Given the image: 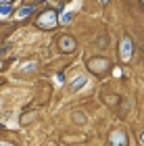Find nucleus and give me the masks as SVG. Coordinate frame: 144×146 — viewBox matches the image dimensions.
I'll return each mask as SVG.
<instances>
[{
    "mask_svg": "<svg viewBox=\"0 0 144 146\" xmlns=\"http://www.w3.org/2000/svg\"><path fill=\"white\" fill-rule=\"evenodd\" d=\"M84 86H86V77H84V75H77V77L73 79V84H71V90L77 92V90H82Z\"/></svg>",
    "mask_w": 144,
    "mask_h": 146,
    "instance_id": "6",
    "label": "nucleus"
},
{
    "mask_svg": "<svg viewBox=\"0 0 144 146\" xmlns=\"http://www.w3.org/2000/svg\"><path fill=\"white\" fill-rule=\"evenodd\" d=\"M0 146H11V144H4V142H0Z\"/></svg>",
    "mask_w": 144,
    "mask_h": 146,
    "instance_id": "11",
    "label": "nucleus"
},
{
    "mask_svg": "<svg viewBox=\"0 0 144 146\" xmlns=\"http://www.w3.org/2000/svg\"><path fill=\"white\" fill-rule=\"evenodd\" d=\"M88 67L92 69L94 73H102L104 69L109 67V61H107V58H92V61L88 63Z\"/></svg>",
    "mask_w": 144,
    "mask_h": 146,
    "instance_id": "4",
    "label": "nucleus"
},
{
    "mask_svg": "<svg viewBox=\"0 0 144 146\" xmlns=\"http://www.w3.org/2000/svg\"><path fill=\"white\" fill-rule=\"evenodd\" d=\"M140 144L144 146V134H140Z\"/></svg>",
    "mask_w": 144,
    "mask_h": 146,
    "instance_id": "10",
    "label": "nucleus"
},
{
    "mask_svg": "<svg viewBox=\"0 0 144 146\" xmlns=\"http://www.w3.org/2000/svg\"><path fill=\"white\" fill-rule=\"evenodd\" d=\"M58 48L65 50V52H73L75 50V40L69 38V36H63L61 40H58Z\"/></svg>",
    "mask_w": 144,
    "mask_h": 146,
    "instance_id": "5",
    "label": "nucleus"
},
{
    "mask_svg": "<svg viewBox=\"0 0 144 146\" xmlns=\"http://www.w3.org/2000/svg\"><path fill=\"white\" fill-rule=\"evenodd\" d=\"M54 23H56L54 11H46L40 19H38V25H40V27H54Z\"/></svg>",
    "mask_w": 144,
    "mask_h": 146,
    "instance_id": "2",
    "label": "nucleus"
},
{
    "mask_svg": "<svg viewBox=\"0 0 144 146\" xmlns=\"http://www.w3.org/2000/svg\"><path fill=\"white\" fill-rule=\"evenodd\" d=\"M71 19H73V13H65V15H63L61 19H58V21H61V23H69Z\"/></svg>",
    "mask_w": 144,
    "mask_h": 146,
    "instance_id": "8",
    "label": "nucleus"
},
{
    "mask_svg": "<svg viewBox=\"0 0 144 146\" xmlns=\"http://www.w3.org/2000/svg\"><path fill=\"white\" fill-rule=\"evenodd\" d=\"M127 144V138L123 131H113L109 136V146H125Z\"/></svg>",
    "mask_w": 144,
    "mask_h": 146,
    "instance_id": "3",
    "label": "nucleus"
},
{
    "mask_svg": "<svg viewBox=\"0 0 144 146\" xmlns=\"http://www.w3.org/2000/svg\"><path fill=\"white\" fill-rule=\"evenodd\" d=\"M134 54V46H132V40L127 36L121 40V61H129Z\"/></svg>",
    "mask_w": 144,
    "mask_h": 146,
    "instance_id": "1",
    "label": "nucleus"
},
{
    "mask_svg": "<svg viewBox=\"0 0 144 146\" xmlns=\"http://www.w3.org/2000/svg\"><path fill=\"white\" fill-rule=\"evenodd\" d=\"M0 13H2V15H9V13H11V6H9V4L0 6Z\"/></svg>",
    "mask_w": 144,
    "mask_h": 146,
    "instance_id": "9",
    "label": "nucleus"
},
{
    "mask_svg": "<svg viewBox=\"0 0 144 146\" xmlns=\"http://www.w3.org/2000/svg\"><path fill=\"white\" fill-rule=\"evenodd\" d=\"M31 13H34V6H25V9H21V11H19V19L27 17V15H31Z\"/></svg>",
    "mask_w": 144,
    "mask_h": 146,
    "instance_id": "7",
    "label": "nucleus"
}]
</instances>
